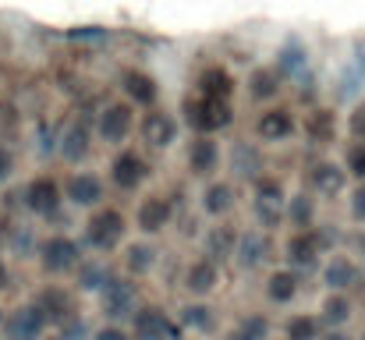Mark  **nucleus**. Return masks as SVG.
<instances>
[{
    "instance_id": "39",
    "label": "nucleus",
    "mask_w": 365,
    "mask_h": 340,
    "mask_svg": "<svg viewBox=\"0 0 365 340\" xmlns=\"http://www.w3.org/2000/svg\"><path fill=\"white\" fill-rule=\"evenodd\" d=\"M252 199H259V202H273V206H284L287 202V188H284V181L277 177V174H262V177H255L252 185Z\"/></svg>"
},
{
    "instance_id": "13",
    "label": "nucleus",
    "mask_w": 365,
    "mask_h": 340,
    "mask_svg": "<svg viewBox=\"0 0 365 340\" xmlns=\"http://www.w3.org/2000/svg\"><path fill=\"white\" fill-rule=\"evenodd\" d=\"M319 280L327 287V294H351L355 287H362L365 273H362V262L348 252H334L323 259L319 266Z\"/></svg>"
},
{
    "instance_id": "22",
    "label": "nucleus",
    "mask_w": 365,
    "mask_h": 340,
    "mask_svg": "<svg viewBox=\"0 0 365 340\" xmlns=\"http://www.w3.org/2000/svg\"><path fill=\"white\" fill-rule=\"evenodd\" d=\"M185 167H188L192 177L213 181L217 170H220V142L206 138V135H192L185 142Z\"/></svg>"
},
{
    "instance_id": "51",
    "label": "nucleus",
    "mask_w": 365,
    "mask_h": 340,
    "mask_svg": "<svg viewBox=\"0 0 365 340\" xmlns=\"http://www.w3.org/2000/svg\"><path fill=\"white\" fill-rule=\"evenodd\" d=\"M7 234H11V224H7V220H4V217H0V248H4V244H7Z\"/></svg>"
},
{
    "instance_id": "44",
    "label": "nucleus",
    "mask_w": 365,
    "mask_h": 340,
    "mask_svg": "<svg viewBox=\"0 0 365 340\" xmlns=\"http://www.w3.org/2000/svg\"><path fill=\"white\" fill-rule=\"evenodd\" d=\"M68 36L75 43H107L110 39V29H103V25H82V29H71Z\"/></svg>"
},
{
    "instance_id": "46",
    "label": "nucleus",
    "mask_w": 365,
    "mask_h": 340,
    "mask_svg": "<svg viewBox=\"0 0 365 340\" xmlns=\"http://www.w3.org/2000/svg\"><path fill=\"white\" fill-rule=\"evenodd\" d=\"M14 170H18V160H14V149L0 142V185H7V181L14 177Z\"/></svg>"
},
{
    "instance_id": "15",
    "label": "nucleus",
    "mask_w": 365,
    "mask_h": 340,
    "mask_svg": "<svg viewBox=\"0 0 365 340\" xmlns=\"http://www.w3.org/2000/svg\"><path fill=\"white\" fill-rule=\"evenodd\" d=\"M118 89H121V100L131 110L160 107V78L145 68H124L121 78H118Z\"/></svg>"
},
{
    "instance_id": "27",
    "label": "nucleus",
    "mask_w": 365,
    "mask_h": 340,
    "mask_svg": "<svg viewBox=\"0 0 365 340\" xmlns=\"http://www.w3.org/2000/svg\"><path fill=\"white\" fill-rule=\"evenodd\" d=\"M46 326L50 323L43 319V312L29 302V305H18V309L7 312V319H4V340H43Z\"/></svg>"
},
{
    "instance_id": "33",
    "label": "nucleus",
    "mask_w": 365,
    "mask_h": 340,
    "mask_svg": "<svg viewBox=\"0 0 365 340\" xmlns=\"http://www.w3.org/2000/svg\"><path fill=\"white\" fill-rule=\"evenodd\" d=\"M284 224L291 230H309V227L319 224V199L305 188L298 192H287V202H284Z\"/></svg>"
},
{
    "instance_id": "53",
    "label": "nucleus",
    "mask_w": 365,
    "mask_h": 340,
    "mask_svg": "<svg viewBox=\"0 0 365 340\" xmlns=\"http://www.w3.org/2000/svg\"><path fill=\"white\" fill-rule=\"evenodd\" d=\"M362 340H365V337H362Z\"/></svg>"
},
{
    "instance_id": "23",
    "label": "nucleus",
    "mask_w": 365,
    "mask_h": 340,
    "mask_svg": "<svg viewBox=\"0 0 365 340\" xmlns=\"http://www.w3.org/2000/svg\"><path fill=\"white\" fill-rule=\"evenodd\" d=\"M309 64H312V57H309V43L302 36H287L273 53V71L284 82H298L302 75H309Z\"/></svg>"
},
{
    "instance_id": "35",
    "label": "nucleus",
    "mask_w": 365,
    "mask_h": 340,
    "mask_svg": "<svg viewBox=\"0 0 365 340\" xmlns=\"http://www.w3.org/2000/svg\"><path fill=\"white\" fill-rule=\"evenodd\" d=\"M178 326L199 334V337H213L217 334V309L206 305V302H188L181 312H178Z\"/></svg>"
},
{
    "instance_id": "1",
    "label": "nucleus",
    "mask_w": 365,
    "mask_h": 340,
    "mask_svg": "<svg viewBox=\"0 0 365 340\" xmlns=\"http://www.w3.org/2000/svg\"><path fill=\"white\" fill-rule=\"evenodd\" d=\"M334 241H337L334 224H316V227H309V230H291L287 241H284V262H287V269H294L302 280L312 277V273H319L323 255H330Z\"/></svg>"
},
{
    "instance_id": "28",
    "label": "nucleus",
    "mask_w": 365,
    "mask_h": 340,
    "mask_svg": "<svg viewBox=\"0 0 365 340\" xmlns=\"http://www.w3.org/2000/svg\"><path fill=\"white\" fill-rule=\"evenodd\" d=\"M362 89H365V39H355V50H351L344 71L337 75L334 100H337V103H348V100L359 103V93H362Z\"/></svg>"
},
{
    "instance_id": "9",
    "label": "nucleus",
    "mask_w": 365,
    "mask_h": 340,
    "mask_svg": "<svg viewBox=\"0 0 365 340\" xmlns=\"http://www.w3.org/2000/svg\"><path fill=\"white\" fill-rule=\"evenodd\" d=\"M96 298H100V312H103V319L114 323V326L128 323V319L135 316V309L142 305V302H138V284H135L131 277H124V273H118V277H114Z\"/></svg>"
},
{
    "instance_id": "26",
    "label": "nucleus",
    "mask_w": 365,
    "mask_h": 340,
    "mask_svg": "<svg viewBox=\"0 0 365 340\" xmlns=\"http://www.w3.org/2000/svg\"><path fill=\"white\" fill-rule=\"evenodd\" d=\"M284 86H287V82L273 71V64H255V68L248 71V78H245V96H248L252 103H259V107H273V103L280 100Z\"/></svg>"
},
{
    "instance_id": "36",
    "label": "nucleus",
    "mask_w": 365,
    "mask_h": 340,
    "mask_svg": "<svg viewBox=\"0 0 365 340\" xmlns=\"http://www.w3.org/2000/svg\"><path fill=\"white\" fill-rule=\"evenodd\" d=\"M316 316H319L323 330H344L355 316V302H351V294H327Z\"/></svg>"
},
{
    "instance_id": "21",
    "label": "nucleus",
    "mask_w": 365,
    "mask_h": 340,
    "mask_svg": "<svg viewBox=\"0 0 365 340\" xmlns=\"http://www.w3.org/2000/svg\"><path fill=\"white\" fill-rule=\"evenodd\" d=\"M192 93H199V96H206V100L235 103V93H238V78H235V75H231V68H224V64H202V68L195 71Z\"/></svg>"
},
{
    "instance_id": "29",
    "label": "nucleus",
    "mask_w": 365,
    "mask_h": 340,
    "mask_svg": "<svg viewBox=\"0 0 365 340\" xmlns=\"http://www.w3.org/2000/svg\"><path fill=\"white\" fill-rule=\"evenodd\" d=\"M156 262H160V248H156V241H149V237L128 241V244L121 248L124 277H131V280H142V277H149V273L156 269Z\"/></svg>"
},
{
    "instance_id": "12",
    "label": "nucleus",
    "mask_w": 365,
    "mask_h": 340,
    "mask_svg": "<svg viewBox=\"0 0 365 340\" xmlns=\"http://www.w3.org/2000/svg\"><path fill=\"white\" fill-rule=\"evenodd\" d=\"M302 188L312 192L316 199H334V195H344L348 192V174L341 163L319 156V160H309L305 170H302Z\"/></svg>"
},
{
    "instance_id": "49",
    "label": "nucleus",
    "mask_w": 365,
    "mask_h": 340,
    "mask_svg": "<svg viewBox=\"0 0 365 340\" xmlns=\"http://www.w3.org/2000/svg\"><path fill=\"white\" fill-rule=\"evenodd\" d=\"M7 287H11V269H7V262L0 255V291H7Z\"/></svg>"
},
{
    "instance_id": "11",
    "label": "nucleus",
    "mask_w": 365,
    "mask_h": 340,
    "mask_svg": "<svg viewBox=\"0 0 365 340\" xmlns=\"http://www.w3.org/2000/svg\"><path fill=\"white\" fill-rule=\"evenodd\" d=\"M252 131H255L259 145H284V142H291L298 135V113L287 103L262 107L259 117H255V124H252Z\"/></svg>"
},
{
    "instance_id": "32",
    "label": "nucleus",
    "mask_w": 365,
    "mask_h": 340,
    "mask_svg": "<svg viewBox=\"0 0 365 340\" xmlns=\"http://www.w3.org/2000/svg\"><path fill=\"white\" fill-rule=\"evenodd\" d=\"M238 234H242V230L231 224V220H217V224L206 230V237H202V255H206V259H213L217 266H224L227 259H235Z\"/></svg>"
},
{
    "instance_id": "37",
    "label": "nucleus",
    "mask_w": 365,
    "mask_h": 340,
    "mask_svg": "<svg viewBox=\"0 0 365 340\" xmlns=\"http://www.w3.org/2000/svg\"><path fill=\"white\" fill-rule=\"evenodd\" d=\"M273 337V319L266 312H245L227 330V340H269Z\"/></svg>"
},
{
    "instance_id": "8",
    "label": "nucleus",
    "mask_w": 365,
    "mask_h": 340,
    "mask_svg": "<svg viewBox=\"0 0 365 340\" xmlns=\"http://www.w3.org/2000/svg\"><path fill=\"white\" fill-rule=\"evenodd\" d=\"M135 128H138L142 142H145L149 149H160V153L174 149L178 138H181V120H178V113L167 110V107L142 110L138 113V120H135Z\"/></svg>"
},
{
    "instance_id": "7",
    "label": "nucleus",
    "mask_w": 365,
    "mask_h": 340,
    "mask_svg": "<svg viewBox=\"0 0 365 340\" xmlns=\"http://www.w3.org/2000/svg\"><path fill=\"white\" fill-rule=\"evenodd\" d=\"M93 128H96V142H107L114 149H124L131 131H135V110L124 103V100H107L100 113L93 117Z\"/></svg>"
},
{
    "instance_id": "20",
    "label": "nucleus",
    "mask_w": 365,
    "mask_h": 340,
    "mask_svg": "<svg viewBox=\"0 0 365 340\" xmlns=\"http://www.w3.org/2000/svg\"><path fill=\"white\" fill-rule=\"evenodd\" d=\"M227 170L235 181H245L252 185L255 177L266 174V153L259 142H248V138H235L231 149H227Z\"/></svg>"
},
{
    "instance_id": "48",
    "label": "nucleus",
    "mask_w": 365,
    "mask_h": 340,
    "mask_svg": "<svg viewBox=\"0 0 365 340\" xmlns=\"http://www.w3.org/2000/svg\"><path fill=\"white\" fill-rule=\"evenodd\" d=\"M89 340H131V334H128L124 326H114V323H107V326L93 330V337H89Z\"/></svg>"
},
{
    "instance_id": "42",
    "label": "nucleus",
    "mask_w": 365,
    "mask_h": 340,
    "mask_svg": "<svg viewBox=\"0 0 365 340\" xmlns=\"http://www.w3.org/2000/svg\"><path fill=\"white\" fill-rule=\"evenodd\" d=\"M348 217L359 227H365V181L348 188Z\"/></svg>"
},
{
    "instance_id": "50",
    "label": "nucleus",
    "mask_w": 365,
    "mask_h": 340,
    "mask_svg": "<svg viewBox=\"0 0 365 340\" xmlns=\"http://www.w3.org/2000/svg\"><path fill=\"white\" fill-rule=\"evenodd\" d=\"M319 340H351V337H348V330H323Z\"/></svg>"
},
{
    "instance_id": "47",
    "label": "nucleus",
    "mask_w": 365,
    "mask_h": 340,
    "mask_svg": "<svg viewBox=\"0 0 365 340\" xmlns=\"http://www.w3.org/2000/svg\"><path fill=\"white\" fill-rule=\"evenodd\" d=\"M298 100H302L305 107H316V78H312V71L298 78Z\"/></svg>"
},
{
    "instance_id": "30",
    "label": "nucleus",
    "mask_w": 365,
    "mask_h": 340,
    "mask_svg": "<svg viewBox=\"0 0 365 340\" xmlns=\"http://www.w3.org/2000/svg\"><path fill=\"white\" fill-rule=\"evenodd\" d=\"M202 213L217 224V220H227L231 213H235V206H238V192H235V185L231 181H224V177H213V181H206V188H202Z\"/></svg>"
},
{
    "instance_id": "10",
    "label": "nucleus",
    "mask_w": 365,
    "mask_h": 340,
    "mask_svg": "<svg viewBox=\"0 0 365 340\" xmlns=\"http://www.w3.org/2000/svg\"><path fill=\"white\" fill-rule=\"evenodd\" d=\"M61 188H64V202L75 206V210L93 213V210L107 206V177L96 174V170H71L61 181Z\"/></svg>"
},
{
    "instance_id": "31",
    "label": "nucleus",
    "mask_w": 365,
    "mask_h": 340,
    "mask_svg": "<svg viewBox=\"0 0 365 340\" xmlns=\"http://www.w3.org/2000/svg\"><path fill=\"white\" fill-rule=\"evenodd\" d=\"M71 277H75V291H82V294H100V291L118 277V269H114L103 255H86Z\"/></svg>"
},
{
    "instance_id": "38",
    "label": "nucleus",
    "mask_w": 365,
    "mask_h": 340,
    "mask_svg": "<svg viewBox=\"0 0 365 340\" xmlns=\"http://www.w3.org/2000/svg\"><path fill=\"white\" fill-rule=\"evenodd\" d=\"M323 337V323L316 312H291L284 319V340H319Z\"/></svg>"
},
{
    "instance_id": "43",
    "label": "nucleus",
    "mask_w": 365,
    "mask_h": 340,
    "mask_svg": "<svg viewBox=\"0 0 365 340\" xmlns=\"http://www.w3.org/2000/svg\"><path fill=\"white\" fill-rule=\"evenodd\" d=\"M7 244L11 248H18V252H25V255H36V248H39V241H36V234L29 230V227H11V234H7Z\"/></svg>"
},
{
    "instance_id": "25",
    "label": "nucleus",
    "mask_w": 365,
    "mask_h": 340,
    "mask_svg": "<svg viewBox=\"0 0 365 340\" xmlns=\"http://www.w3.org/2000/svg\"><path fill=\"white\" fill-rule=\"evenodd\" d=\"M181 287H185V294H192V302L210 298L220 287V266L213 259H206V255H195L185 266V273H181Z\"/></svg>"
},
{
    "instance_id": "17",
    "label": "nucleus",
    "mask_w": 365,
    "mask_h": 340,
    "mask_svg": "<svg viewBox=\"0 0 365 340\" xmlns=\"http://www.w3.org/2000/svg\"><path fill=\"white\" fill-rule=\"evenodd\" d=\"M93 145H96V128H93L89 117H75V120H68L64 131L57 135V156H61L64 163H71V167L86 163L89 153H93Z\"/></svg>"
},
{
    "instance_id": "41",
    "label": "nucleus",
    "mask_w": 365,
    "mask_h": 340,
    "mask_svg": "<svg viewBox=\"0 0 365 340\" xmlns=\"http://www.w3.org/2000/svg\"><path fill=\"white\" fill-rule=\"evenodd\" d=\"M344 128H348V135H351L355 142H365V96L359 103H351V110L344 117Z\"/></svg>"
},
{
    "instance_id": "4",
    "label": "nucleus",
    "mask_w": 365,
    "mask_h": 340,
    "mask_svg": "<svg viewBox=\"0 0 365 340\" xmlns=\"http://www.w3.org/2000/svg\"><path fill=\"white\" fill-rule=\"evenodd\" d=\"M36 259H39V269H43L46 277H71V273L78 269V262L86 259V252H82V244H78L71 234L57 230V234L39 237Z\"/></svg>"
},
{
    "instance_id": "52",
    "label": "nucleus",
    "mask_w": 365,
    "mask_h": 340,
    "mask_svg": "<svg viewBox=\"0 0 365 340\" xmlns=\"http://www.w3.org/2000/svg\"><path fill=\"white\" fill-rule=\"evenodd\" d=\"M355 248H359V255L365 259V227L359 230V234H355Z\"/></svg>"
},
{
    "instance_id": "34",
    "label": "nucleus",
    "mask_w": 365,
    "mask_h": 340,
    "mask_svg": "<svg viewBox=\"0 0 365 340\" xmlns=\"http://www.w3.org/2000/svg\"><path fill=\"white\" fill-rule=\"evenodd\" d=\"M302 277L294 273V269H287V266H280V269H269V277H266V302L269 305H294L298 302V294H302Z\"/></svg>"
},
{
    "instance_id": "2",
    "label": "nucleus",
    "mask_w": 365,
    "mask_h": 340,
    "mask_svg": "<svg viewBox=\"0 0 365 340\" xmlns=\"http://www.w3.org/2000/svg\"><path fill=\"white\" fill-rule=\"evenodd\" d=\"M181 128H188L192 135H206L217 138L220 131H227L235 124V103H220V100H206L199 93H185L181 96V110H178Z\"/></svg>"
},
{
    "instance_id": "3",
    "label": "nucleus",
    "mask_w": 365,
    "mask_h": 340,
    "mask_svg": "<svg viewBox=\"0 0 365 340\" xmlns=\"http://www.w3.org/2000/svg\"><path fill=\"white\" fill-rule=\"evenodd\" d=\"M86 244L96 252V255H110L124 248V237H128V217H124L118 206H100L86 217V230H82Z\"/></svg>"
},
{
    "instance_id": "16",
    "label": "nucleus",
    "mask_w": 365,
    "mask_h": 340,
    "mask_svg": "<svg viewBox=\"0 0 365 340\" xmlns=\"http://www.w3.org/2000/svg\"><path fill=\"white\" fill-rule=\"evenodd\" d=\"M128 334L131 340H181V326L160 305H138L128 319Z\"/></svg>"
},
{
    "instance_id": "45",
    "label": "nucleus",
    "mask_w": 365,
    "mask_h": 340,
    "mask_svg": "<svg viewBox=\"0 0 365 340\" xmlns=\"http://www.w3.org/2000/svg\"><path fill=\"white\" fill-rule=\"evenodd\" d=\"M89 337H93V330H89V323L82 316H75L71 323L61 326V340H89Z\"/></svg>"
},
{
    "instance_id": "24",
    "label": "nucleus",
    "mask_w": 365,
    "mask_h": 340,
    "mask_svg": "<svg viewBox=\"0 0 365 340\" xmlns=\"http://www.w3.org/2000/svg\"><path fill=\"white\" fill-rule=\"evenodd\" d=\"M32 305L43 312V319H46V323H57V326H64V323H71V319L78 316L75 291H68V287H61V284L43 287V291L32 298Z\"/></svg>"
},
{
    "instance_id": "18",
    "label": "nucleus",
    "mask_w": 365,
    "mask_h": 340,
    "mask_svg": "<svg viewBox=\"0 0 365 340\" xmlns=\"http://www.w3.org/2000/svg\"><path fill=\"white\" fill-rule=\"evenodd\" d=\"M277 255V244H273V234H262L255 227H248L238 234V248H235V262L242 273H259L273 262Z\"/></svg>"
},
{
    "instance_id": "40",
    "label": "nucleus",
    "mask_w": 365,
    "mask_h": 340,
    "mask_svg": "<svg viewBox=\"0 0 365 340\" xmlns=\"http://www.w3.org/2000/svg\"><path fill=\"white\" fill-rule=\"evenodd\" d=\"M341 167H344V174H348L351 185H362L365 181V142H355V138H351V142L344 145Z\"/></svg>"
},
{
    "instance_id": "14",
    "label": "nucleus",
    "mask_w": 365,
    "mask_h": 340,
    "mask_svg": "<svg viewBox=\"0 0 365 340\" xmlns=\"http://www.w3.org/2000/svg\"><path fill=\"white\" fill-rule=\"evenodd\" d=\"M170 224H174V199L167 192H149V195L138 199V206H135V230L142 237L153 241Z\"/></svg>"
},
{
    "instance_id": "19",
    "label": "nucleus",
    "mask_w": 365,
    "mask_h": 340,
    "mask_svg": "<svg viewBox=\"0 0 365 340\" xmlns=\"http://www.w3.org/2000/svg\"><path fill=\"white\" fill-rule=\"evenodd\" d=\"M298 131L305 135V142H309L312 149H330V145L337 142V135H341V117H337L334 107L316 103V107H309L305 117L298 120Z\"/></svg>"
},
{
    "instance_id": "6",
    "label": "nucleus",
    "mask_w": 365,
    "mask_h": 340,
    "mask_svg": "<svg viewBox=\"0 0 365 340\" xmlns=\"http://www.w3.org/2000/svg\"><path fill=\"white\" fill-rule=\"evenodd\" d=\"M149 177H153V163H149V156H145L142 149H135V145L118 149V153L110 156V163H107V185L124 192V195L138 192Z\"/></svg>"
},
{
    "instance_id": "5",
    "label": "nucleus",
    "mask_w": 365,
    "mask_h": 340,
    "mask_svg": "<svg viewBox=\"0 0 365 340\" xmlns=\"http://www.w3.org/2000/svg\"><path fill=\"white\" fill-rule=\"evenodd\" d=\"M64 188L53 174H36L21 185V210H29L39 220H61L64 213Z\"/></svg>"
}]
</instances>
